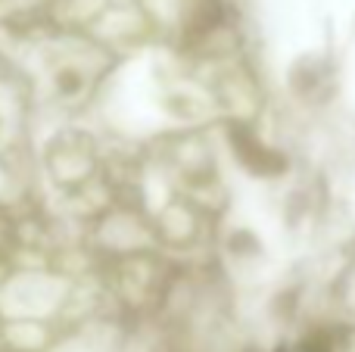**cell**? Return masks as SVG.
I'll list each match as a JSON object with an SVG mask.
<instances>
[{"instance_id": "cell-1", "label": "cell", "mask_w": 355, "mask_h": 352, "mask_svg": "<svg viewBox=\"0 0 355 352\" xmlns=\"http://www.w3.org/2000/svg\"><path fill=\"white\" fill-rule=\"evenodd\" d=\"M275 352H331L321 340H293V343H281Z\"/></svg>"}]
</instances>
